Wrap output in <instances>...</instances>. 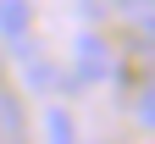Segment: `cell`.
<instances>
[{
  "mask_svg": "<svg viewBox=\"0 0 155 144\" xmlns=\"http://www.w3.org/2000/svg\"><path fill=\"white\" fill-rule=\"evenodd\" d=\"M22 128H28L22 100H17L11 89H0V144H22Z\"/></svg>",
  "mask_w": 155,
  "mask_h": 144,
  "instance_id": "cell-1",
  "label": "cell"
},
{
  "mask_svg": "<svg viewBox=\"0 0 155 144\" xmlns=\"http://www.w3.org/2000/svg\"><path fill=\"white\" fill-rule=\"evenodd\" d=\"M28 22H33V6H28V0H0V33H6V39H22Z\"/></svg>",
  "mask_w": 155,
  "mask_h": 144,
  "instance_id": "cell-2",
  "label": "cell"
},
{
  "mask_svg": "<svg viewBox=\"0 0 155 144\" xmlns=\"http://www.w3.org/2000/svg\"><path fill=\"white\" fill-rule=\"evenodd\" d=\"M78 55H83V78H105V72H111V55L100 50V39H94V33L78 39Z\"/></svg>",
  "mask_w": 155,
  "mask_h": 144,
  "instance_id": "cell-3",
  "label": "cell"
},
{
  "mask_svg": "<svg viewBox=\"0 0 155 144\" xmlns=\"http://www.w3.org/2000/svg\"><path fill=\"white\" fill-rule=\"evenodd\" d=\"M45 139H50V144H78V128H72V116H67L61 105L45 111Z\"/></svg>",
  "mask_w": 155,
  "mask_h": 144,
  "instance_id": "cell-4",
  "label": "cell"
},
{
  "mask_svg": "<svg viewBox=\"0 0 155 144\" xmlns=\"http://www.w3.org/2000/svg\"><path fill=\"white\" fill-rule=\"evenodd\" d=\"M111 11L127 22H155V0H111Z\"/></svg>",
  "mask_w": 155,
  "mask_h": 144,
  "instance_id": "cell-5",
  "label": "cell"
},
{
  "mask_svg": "<svg viewBox=\"0 0 155 144\" xmlns=\"http://www.w3.org/2000/svg\"><path fill=\"white\" fill-rule=\"evenodd\" d=\"M139 122H144V128H155V78L139 89Z\"/></svg>",
  "mask_w": 155,
  "mask_h": 144,
  "instance_id": "cell-6",
  "label": "cell"
}]
</instances>
